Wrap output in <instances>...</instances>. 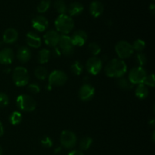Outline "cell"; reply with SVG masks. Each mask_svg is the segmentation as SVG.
Returning <instances> with one entry per match:
<instances>
[{"mask_svg": "<svg viewBox=\"0 0 155 155\" xmlns=\"http://www.w3.org/2000/svg\"><path fill=\"white\" fill-rule=\"evenodd\" d=\"M104 71L107 77L120 78L127 71V66L121 59L114 58L107 62L104 68Z\"/></svg>", "mask_w": 155, "mask_h": 155, "instance_id": "cell-1", "label": "cell"}, {"mask_svg": "<svg viewBox=\"0 0 155 155\" xmlns=\"http://www.w3.org/2000/svg\"><path fill=\"white\" fill-rule=\"evenodd\" d=\"M54 25L58 32L63 35L68 34L74 27V21L71 17L67 15H60L54 21Z\"/></svg>", "mask_w": 155, "mask_h": 155, "instance_id": "cell-2", "label": "cell"}, {"mask_svg": "<svg viewBox=\"0 0 155 155\" xmlns=\"http://www.w3.org/2000/svg\"><path fill=\"white\" fill-rule=\"evenodd\" d=\"M16 104L20 110L31 112L36 109V102L33 97L28 95H20L16 99Z\"/></svg>", "mask_w": 155, "mask_h": 155, "instance_id": "cell-3", "label": "cell"}, {"mask_svg": "<svg viewBox=\"0 0 155 155\" xmlns=\"http://www.w3.org/2000/svg\"><path fill=\"white\" fill-rule=\"evenodd\" d=\"M29 74L27 70L24 67H17L15 68L12 74V79L15 86L18 87L24 86L29 82Z\"/></svg>", "mask_w": 155, "mask_h": 155, "instance_id": "cell-4", "label": "cell"}, {"mask_svg": "<svg viewBox=\"0 0 155 155\" xmlns=\"http://www.w3.org/2000/svg\"><path fill=\"white\" fill-rule=\"evenodd\" d=\"M115 51L121 60L131 57L132 54L134 53V50L132 46V44L127 42V41L118 42L117 45H115Z\"/></svg>", "mask_w": 155, "mask_h": 155, "instance_id": "cell-5", "label": "cell"}, {"mask_svg": "<svg viewBox=\"0 0 155 155\" xmlns=\"http://www.w3.org/2000/svg\"><path fill=\"white\" fill-rule=\"evenodd\" d=\"M147 76V72L142 67H135L130 70L129 73V79L128 80L133 83L135 84H141L143 83L145 77Z\"/></svg>", "mask_w": 155, "mask_h": 155, "instance_id": "cell-6", "label": "cell"}, {"mask_svg": "<svg viewBox=\"0 0 155 155\" xmlns=\"http://www.w3.org/2000/svg\"><path fill=\"white\" fill-rule=\"evenodd\" d=\"M68 76L64 71L55 70L48 76V85L50 86H61L66 83Z\"/></svg>", "mask_w": 155, "mask_h": 155, "instance_id": "cell-7", "label": "cell"}, {"mask_svg": "<svg viewBox=\"0 0 155 155\" xmlns=\"http://www.w3.org/2000/svg\"><path fill=\"white\" fill-rule=\"evenodd\" d=\"M58 45H59V50L61 53L66 56L72 55L74 51V45L71 40V37L67 35L60 36L59 42Z\"/></svg>", "mask_w": 155, "mask_h": 155, "instance_id": "cell-8", "label": "cell"}, {"mask_svg": "<svg viewBox=\"0 0 155 155\" xmlns=\"http://www.w3.org/2000/svg\"><path fill=\"white\" fill-rule=\"evenodd\" d=\"M60 142L64 148L71 149L77 144V136L73 132L70 130H64L61 134Z\"/></svg>", "mask_w": 155, "mask_h": 155, "instance_id": "cell-9", "label": "cell"}, {"mask_svg": "<svg viewBox=\"0 0 155 155\" xmlns=\"http://www.w3.org/2000/svg\"><path fill=\"white\" fill-rule=\"evenodd\" d=\"M86 68L88 72L92 75H97L102 68V61L96 56L88 59L86 64Z\"/></svg>", "mask_w": 155, "mask_h": 155, "instance_id": "cell-10", "label": "cell"}, {"mask_svg": "<svg viewBox=\"0 0 155 155\" xmlns=\"http://www.w3.org/2000/svg\"><path fill=\"white\" fill-rule=\"evenodd\" d=\"M95 94V88L90 84H84L79 90V98L83 101H87L92 99Z\"/></svg>", "mask_w": 155, "mask_h": 155, "instance_id": "cell-11", "label": "cell"}, {"mask_svg": "<svg viewBox=\"0 0 155 155\" xmlns=\"http://www.w3.org/2000/svg\"><path fill=\"white\" fill-rule=\"evenodd\" d=\"M87 33L84 30H77L71 36V40L74 46H82L86 42Z\"/></svg>", "mask_w": 155, "mask_h": 155, "instance_id": "cell-12", "label": "cell"}, {"mask_svg": "<svg viewBox=\"0 0 155 155\" xmlns=\"http://www.w3.org/2000/svg\"><path fill=\"white\" fill-rule=\"evenodd\" d=\"M44 42L47 45L50 47H56L58 44L60 35L55 30H49L46 32L43 36Z\"/></svg>", "mask_w": 155, "mask_h": 155, "instance_id": "cell-13", "label": "cell"}, {"mask_svg": "<svg viewBox=\"0 0 155 155\" xmlns=\"http://www.w3.org/2000/svg\"><path fill=\"white\" fill-rule=\"evenodd\" d=\"M32 26L37 31L43 32L48 28V21L44 16L38 15L32 20Z\"/></svg>", "mask_w": 155, "mask_h": 155, "instance_id": "cell-14", "label": "cell"}, {"mask_svg": "<svg viewBox=\"0 0 155 155\" xmlns=\"http://www.w3.org/2000/svg\"><path fill=\"white\" fill-rule=\"evenodd\" d=\"M15 58L14 51L9 48H5L0 51V64L4 65L12 63Z\"/></svg>", "mask_w": 155, "mask_h": 155, "instance_id": "cell-15", "label": "cell"}, {"mask_svg": "<svg viewBox=\"0 0 155 155\" xmlns=\"http://www.w3.org/2000/svg\"><path fill=\"white\" fill-rule=\"evenodd\" d=\"M26 42L29 46L32 48H39L42 44L40 37L34 32H29L26 36Z\"/></svg>", "mask_w": 155, "mask_h": 155, "instance_id": "cell-16", "label": "cell"}, {"mask_svg": "<svg viewBox=\"0 0 155 155\" xmlns=\"http://www.w3.org/2000/svg\"><path fill=\"white\" fill-rule=\"evenodd\" d=\"M18 33L15 29L8 28L3 33V42L5 43H14L18 40Z\"/></svg>", "mask_w": 155, "mask_h": 155, "instance_id": "cell-17", "label": "cell"}, {"mask_svg": "<svg viewBox=\"0 0 155 155\" xmlns=\"http://www.w3.org/2000/svg\"><path fill=\"white\" fill-rule=\"evenodd\" d=\"M31 51L28 47L26 46L20 47L18 51V54H17L18 59L21 63H26V62L29 61L31 58Z\"/></svg>", "mask_w": 155, "mask_h": 155, "instance_id": "cell-18", "label": "cell"}, {"mask_svg": "<svg viewBox=\"0 0 155 155\" xmlns=\"http://www.w3.org/2000/svg\"><path fill=\"white\" fill-rule=\"evenodd\" d=\"M103 11H104V6L101 2L93 1L91 2L89 5V12L94 18H98L100 15H101Z\"/></svg>", "mask_w": 155, "mask_h": 155, "instance_id": "cell-19", "label": "cell"}, {"mask_svg": "<svg viewBox=\"0 0 155 155\" xmlns=\"http://www.w3.org/2000/svg\"><path fill=\"white\" fill-rule=\"evenodd\" d=\"M83 4H81L80 2H73L71 4H70V5L68 7V10L67 12L69 14V16H76V15H79L83 12Z\"/></svg>", "mask_w": 155, "mask_h": 155, "instance_id": "cell-20", "label": "cell"}, {"mask_svg": "<svg viewBox=\"0 0 155 155\" xmlns=\"http://www.w3.org/2000/svg\"><path fill=\"white\" fill-rule=\"evenodd\" d=\"M135 94L137 98H140V99H145L148 97L149 92H148L147 86L143 83H141V84L138 85L136 87V90H135Z\"/></svg>", "mask_w": 155, "mask_h": 155, "instance_id": "cell-21", "label": "cell"}, {"mask_svg": "<svg viewBox=\"0 0 155 155\" xmlns=\"http://www.w3.org/2000/svg\"><path fill=\"white\" fill-rule=\"evenodd\" d=\"M50 58H51V51L46 48H43V49L40 50L38 54V62L39 64H43L47 63L49 61Z\"/></svg>", "mask_w": 155, "mask_h": 155, "instance_id": "cell-22", "label": "cell"}, {"mask_svg": "<svg viewBox=\"0 0 155 155\" xmlns=\"http://www.w3.org/2000/svg\"><path fill=\"white\" fill-rule=\"evenodd\" d=\"M54 8L56 12L60 15H64L68 10L66 3L64 0H56L54 3Z\"/></svg>", "mask_w": 155, "mask_h": 155, "instance_id": "cell-23", "label": "cell"}, {"mask_svg": "<svg viewBox=\"0 0 155 155\" xmlns=\"http://www.w3.org/2000/svg\"><path fill=\"white\" fill-rule=\"evenodd\" d=\"M34 75L39 80H44L46 78L47 76H48V71L44 67H37L34 71Z\"/></svg>", "mask_w": 155, "mask_h": 155, "instance_id": "cell-24", "label": "cell"}, {"mask_svg": "<svg viewBox=\"0 0 155 155\" xmlns=\"http://www.w3.org/2000/svg\"><path fill=\"white\" fill-rule=\"evenodd\" d=\"M118 86L120 89H124V90H130L133 88L134 85L131 83L129 80L127 79L124 78V77H120L117 82Z\"/></svg>", "mask_w": 155, "mask_h": 155, "instance_id": "cell-25", "label": "cell"}, {"mask_svg": "<svg viewBox=\"0 0 155 155\" xmlns=\"http://www.w3.org/2000/svg\"><path fill=\"white\" fill-rule=\"evenodd\" d=\"M92 142H93V140H92V139L91 137L86 136V137L83 138L80 142V149L83 150V151L88 150L91 147Z\"/></svg>", "mask_w": 155, "mask_h": 155, "instance_id": "cell-26", "label": "cell"}, {"mask_svg": "<svg viewBox=\"0 0 155 155\" xmlns=\"http://www.w3.org/2000/svg\"><path fill=\"white\" fill-rule=\"evenodd\" d=\"M22 120V115L20 112L14 111L9 117V121L12 125H18Z\"/></svg>", "mask_w": 155, "mask_h": 155, "instance_id": "cell-27", "label": "cell"}, {"mask_svg": "<svg viewBox=\"0 0 155 155\" xmlns=\"http://www.w3.org/2000/svg\"><path fill=\"white\" fill-rule=\"evenodd\" d=\"M71 71L74 75L79 76L82 74L83 71V67L80 61H74L71 66Z\"/></svg>", "mask_w": 155, "mask_h": 155, "instance_id": "cell-28", "label": "cell"}, {"mask_svg": "<svg viewBox=\"0 0 155 155\" xmlns=\"http://www.w3.org/2000/svg\"><path fill=\"white\" fill-rule=\"evenodd\" d=\"M50 5H51V1L50 0H42L38 4L36 9H37V12L39 13H44L49 8Z\"/></svg>", "mask_w": 155, "mask_h": 155, "instance_id": "cell-29", "label": "cell"}, {"mask_svg": "<svg viewBox=\"0 0 155 155\" xmlns=\"http://www.w3.org/2000/svg\"><path fill=\"white\" fill-rule=\"evenodd\" d=\"M132 46H133V48L134 51L140 52V51H143V50L145 49L146 45H145V41L142 40V39H136L134 42H133V44L132 45Z\"/></svg>", "mask_w": 155, "mask_h": 155, "instance_id": "cell-30", "label": "cell"}, {"mask_svg": "<svg viewBox=\"0 0 155 155\" xmlns=\"http://www.w3.org/2000/svg\"><path fill=\"white\" fill-rule=\"evenodd\" d=\"M88 48H89V51H90L91 54H93L94 56L98 55L101 52V47L99 46V45L98 43H96L95 42L89 43Z\"/></svg>", "mask_w": 155, "mask_h": 155, "instance_id": "cell-31", "label": "cell"}, {"mask_svg": "<svg viewBox=\"0 0 155 155\" xmlns=\"http://www.w3.org/2000/svg\"><path fill=\"white\" fill-rule=\"evenodd\" d=\"M136 61L139 64V67L144 66L147 62V57L145 54L142 52H139L136 55Z\"/></svg>", "mask_w": 155, "mask_h": 155, "instance_id": "cell-32", "label": "cell"}, {"mask_svg": "<svg viewBox=\"0 0 155 155\" xmlns=\"http://www.w3.org/2000/svg\"><path fill=\"white\" fill-rule=\"evenodd\" d=\"M143 84H145L146 86H151V87H154L155 85V78L154 74H149V75H147L145 80H144Z\"/></svg>", "mask_w": 155, "mask_h": 155, "instance_id": "cell-33", "label": "cell"}, {"mask_svg": "<svg viewBox=\"0 0 155 155\" xmlns=\"http://www.w3.org/2000/svg\"><path fill=\"white\" fill-rule=\"evenodd\" d=\"M9 103V98L5 93L0 92V107H5Z\"/></svg>", "mask_w": 155, "mask_h": 155, "instance_id": "cell-34", "label": "cell"}, {"mask_svg": "<svg viewBox=\"0 0 155 155\" xmlns=\"http://www.w3.org/2000/svg\"><path fill=\"white\" fill-rule=\"evenodd\" d=\"M41 144H42V146L44 148H49L52 146L53 145V142L52 140L51 139V138L48 137V136H44L40 141Z\"/></svg>", "mask_w": 155, "mask_h": 155, "instance_id": "cell-35", "label": "cell"}, {"mask_svg": "<svg viewBox=\"0 0 155 155\" xmlns=\"http://www.w3.org/2000/svg\"><path fill=\"white\" fill-rule=\"evenodd\" d=\"M28 90L33 94H37L40 92V88L37 83H31L28 86Z\"/></svg>", "mask_w": 155, "mask_h": 155, "instance_id": "cell-36", "label": "cell"}, {"mask_svg": "<svg viewBox=\"0 0 155 155\" xmlns=\"http://www.w3.org/2000/svg\"><path fill=\"white\" fill-rule=\"evenodd\" d=\"M68 155H84L83 153L81 151H79V150H74L71 152L69 153Z\"/></svg>", "mask_w": 155, "mask_h": 155, "instance_id": "cell-37", "label": "cell"}, {"mask_svg": "<svg viewBox=\"0 0 155 155\" xmlns=\"http://www.w3.org/2000/svg\"><path fill=\"white\" fill-rule=\"evenodd\" d=\"M149 10L151 11V14H152V15H154V12H155V5H154V3H151V4L150 5H149Z\"/></svg>", "mask_w": 155, "mask_h": 155, "instance_id": "cell-38", "label": "cell"}, {"mask_svg": "<svg viewBox=\"0 0 155 155\" xmlns=\"http://www.w3.org/2000/svg\"><path fill=\"white\" fill-rule=\"evenodd\" d=\"M4 134V127H3L2 124L0 122V137L3 136Z\"/></svg>", "mask_w": 155, "mask_h": 155, "instance_id": "cell-39", "label": "cell"}, {"mask_svg": "<svg viewBox=\"0 0 155 155\" xmlns=\"http://www.w3.org/2000/svg\"><path fill=\"white\" fill-rule=\"evenodd\" d=\"M149 124L151 126V127H154V120L152 119L151 120H150L149 121Z\"/></svg>", "mask_w": 155, "mask_h": 155, "instance_id": "cell-40", "label": "cell"}, {"mask_svg": "<svg viewBox=\"0 0 155 155\" xmlns=\"http://www.w3.org/2000/svg\"><path fill=\"white\" fill-rule=\"evenodd\" d=\"M61 147H59V148H56L55 151H54V153H55V154H58V153H60L61 152Z\"/></svg>", "mask_w": 155, "mask_h": 155, "instance_id": "cell-41", "label": "cell"}, {"mask_svg": "<svg viewBox=\"0 0 155 155\" xmlns=\"http://www.w3.org/2000/svg\"><path fill=\"white\" fill-rule=\"evenodd\" d=\"M154 136H155V133H154V132H153V134H152V141H153V142H154Z\"/></svg>", "mask_w": 155, "mask_h": 155, "instance_id": "cell-42", "label": "cell"}, {"mask_svg": "<svg viewBox=\"0 0 155 155\" xmlns=\"http://www.w3.org/2000/svg\"><path fill=\"white\" fill-rule=\"evenodd\" d=\"M0 155H3V151L1 146H0Z\"/></svg>", "mask_w": 155, "mask_h": 155, "instance_id": "cell-43", "label": "cell"}]
</instances>
